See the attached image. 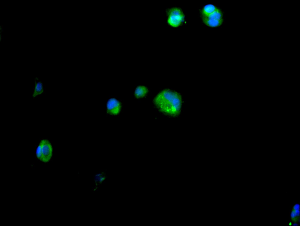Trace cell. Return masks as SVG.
<instances>
[{
	"mask_svg": "<svg viewBox=\"0 0 300 226\" xmlns=\"http://www.w3.org/2000/svg\"><path fill=\"white\" fill-rule=\"evenodd\" d=\"M122 108L120 101L116 97L113 96L110 97L106 103V111L108 115L111 116H116L120 113Z\"/></svg>",
	"mask_w": 300,
	"mask_h": 226,
	"instance_id": "5b68a950",
	"label": "cell"
},
{
	"mask_svg": "<svg viewBox=\"0 0 300 226\" xmlns=\"http://www.w3.org/2000/svg\"><path fill=\"white\" fill-rule=\"evenodd\" d=\"M148 91V89L146 86H139L135 90L134 96L137 98H141L145 96Z\"/></svg>",
	"mask_w": 300,
	"mask_h": 226,
	"instance_id": "52a82bcc",
	"label": "cell"
},
{
	"mask_svg": "<svg viewBox=\"0 0 300 226\" xmlns=\"http://www.w3.org/2000/svg\"><path fill=\"white\" fill-rule=\"evenodd\" d=\"M292 225H293V226H298V225H299L297 223L294 222V223H293V224H292Z\"/></svg>",
	"mask_w": 300,
	"mask_h": 226,
	"instance_id": "30bf717a",
	"label": "cell"
},
{
	"mask_svg": "<svg viewBox=\"0 0 300 226\" xmlns=\"http://www.w3.org/2000/svg\"><path fill=\"white\" fill-rule=\"evenodd\" d=\"M219 8L217 6L212 4L203 6L200 10L201 18L202 19L208 16Z\"/></svg>",
	"mask_w": 300,
	"mask_h": 226,
	"instance_id": "8992f818",
	"label": "cell"
},
{
	"mask_svg": "<svg viewBox=\"0 0 300 226\" xmlns=\"http://www.w3.org/2000/svg\"><path fill=\"white\" fill-rule=\"evenodd\" d=\"M154 103L157 108L162 113L174 116L178 115L180 112L182 101L181 96L178 93L165 89L156 96Z\"/></svg>",
	"mask_w": 300,
	"mask_h": 226,
	"instance_id": "6da1fadb",
	"label": "cell"
},
{
	"mask_svg": "<svg viewBox=\"0 0 300 226\" xmlns=\"http://www.w3.org/2000/svg\"><path fill=\"white\" fill-rule=\"evenodd\" d=\"M300 205L299 203H297L295 204L293 206V210H296L297 209H299Z\"/></svg>",
	"mask_w": 300,
	"mask_h": 226,
	"instance_id": "9c48e42d",
	"label": "cell"
},
{
	"mask_svg": "<svg viewBox=\"0 0 300 226\" xmlns=\"http://www.w3.org/2000/svg\"><path fill=\"white\" fill-rule=\"evenodd\" d=\"M36 156L39 159L44 162H48L52 155V147L48 140H41L37 149Z\"/></svg>",
	"mask_w": 300,
	"mask_h": 226,
	"instance_id": "3957f363",
	"label": "cell"
},
{
	"mask_svg": "<svg viewBox=\"0 0 300 226\" xmlns=\"http://www.w3.org/2000/svg\"><path fill=\"white\" fill-rule=\"evenodd\" d=\"M224 12L219 8L208 16L202 19L206 26L212 27H218L224 22Z\"/></svg>",
	"mask_w": 300,
	"mask_h": 226,
	"instance_id": "277c9868",
	"label": "cell"
},
{
	"mask_svg": "<svg viewBox=\"0 0 300 226\" xmlns=\"http://www.w3.org/2000/svg\"><path fill=\"white\" fill-rule=\"evenodd\" d=\"M167 22L169 26L174 27L181 25L185 20V15L182 9L173 7L167 10Z\"/></svg>",
	"mask_w": 300,
	"mask_h": 226,
	"instance_id": "7a4b0ae2",
	"label": "cell"
},
{
	"mask_svg": "<svg viewBox=\"0 0 300 226\" xmlns=\"http://www.w3.org/2000/svg\"><path fill=\"white\" fill-rule=\"evenodd\" d=\"M290 217L292 219H295L296 217L299 216L293 210L291 212Z\"/></svg>",
	"mask_w": 300,
	"mask_h": 226,
	"instance_id": "ba28073f",
	"label": "cell"
}]
</instances>
